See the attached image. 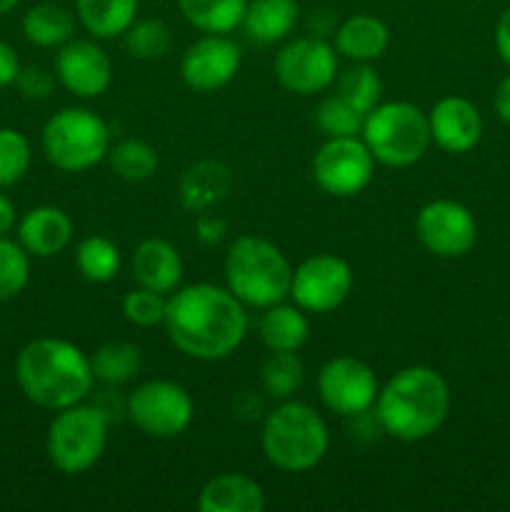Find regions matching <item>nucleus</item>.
<instances>
[{"label": "nucleus", "instance_id": "1", "mask_svg": "<svg viewBox=\"0 0 510 512\" xmlns=\"http://www.w3.org/2000/svg\"><path fill=\"white\" fill-rule=\"evenodd\" d=\"M248 310L215 283L180 285L168 295L163 328L175 350L200 363L230 358L248 335Z\"/></svg>", "mask_w": 510, "mask_h": 512}, {"label": "nucleus", "instance_id": "2", "mask_svg": "<svg viewBox=\"0 0 510 512\" xmlns=\"http://www.w3.org/2000/svg\"><path fill=\"white\" fill-rule=\"evenodd\" d=\"M15 383L35 408L58 413L90 398L95 375L80 345L43 335L23 345L15 358Z\"/></svg>", "mask_w": 510, "mask_h": 512}, {"label": "nucleus", "instance_id": "3", "mask_svg": "<svg viewBox=\"0 0 510 512\" xmlns=\"http://www.w3.org/2000/svg\"><path fill=\"white\" fill-rule=\"evenodd\" d=\"M448 380L428 365H408L380 385L375 420L400 443H420L443 428L450 413Z\"/></svg>", "mask_w": 510, "mask_h": 512}, {"label": "nucleus", "instance_id": "4", "mask_svg": "<svg viewBox=\"0 0 510 512\" xmlns=\"http://www.w3.org/2000/svg\"><path fill=\"white\" fill-rule=\"evenodd\" d=\"M265 460L280 473H308L318 468L330 448V433L323 415L300 400H280L268 410L260 428Z\"/></svg>", "mask_w": 510, "mask_h": 512}, {"label": "nucleus", "instance_id": "5", "mask_svg": "<svg viewBox=\"0 0 510 512\" xmlns=\"http://www.w3.org/2000/svg\"><path fill=\"white\" fill-rule=\"evenodd\" d=\"M293 265L283 250L260 235H240L225 255V288L245 308L265 310L290 295Z\"/></svg>", "mask_w": 510, "mask_h": 512}, {"label": "nucleus", "instance_id": "6", "mask_svg": "<svg viewBox=\"0 0 510 512\" xmlns=\"http://www.w3.org/2000/svg\"><path fill=\"white\" fill-rule=\"evenodd\" d=\"M360 138L375 163L385 168H410L420 163L433 145L428 113L408 100L378 103L363 120Z\"/></svg>", "mask_w": 510, "mask_h": 512}, {"label": "nucleus", "instance_id": "7", "mask_svg": "<svg viewBox=\"0 0 510 512\" xmlns=\"http://www.w3.org/2000/svg\"><path fill=\"white\" fill-rule=\"evenodd\" d=\"M110 418L95 403L63 408L50 420L45 455L63 475H83L100 463L108 448Z\"/></svg>", "mask_w": 510, "mask_h": 512}, {"label": "nucleus", "instance_id": "8", "mask_svg": "<svg viewBox=\"0 0 510 512\" xmlns=\"http://www.w3.org/2000/svg\"><path fill=\"white\" fill-rule=\"evenodd\" d=\"M110 128L88 108H63L50 115L40 133V148L48 163L63 173H85L110 153Z\"/></svg>", "mask_w": 510, "mask_h": 512}, {"label": "nucleus", "instance_id": "9", "mask_svg": "<svg viewBox=\"0 0 510 512\" xmlns=\"http://www.w3.org/2000/svg\"><path fill=\"white\" fill-rule=\"evenodd\" d=\"M125 415L148 438L173 440L193 423L195 403L180 383L148 380L125 398Z\"/></svg>", "mask_w": 510, "mask_h": 512}, {"label": "nucleus", "instance_id": "10", "mask_svg": "<svg viewBox=\"0 0 510 512\" xmlns=\"http://www.w3.org/2000/svg\"><path fill=\"white\" fill-rule=\"evenodd\" d=\"M353 283L348 260L335 253H315L293 268L288 298L308 315H328L348 300Z\"/></svg>", "mask_w": 510, "mask_h": 512}, {"label": "nucleus", "instance_id": "11", "mask_svg": "<svg viewBox=\"0 0 510 512\" xmlns=\"http://www.w3.org/2000/svg\"><path fill=\"white\" fill-rule=\"evenodd\" d=\"M275 80L295 95H315L328 90L340 75V55L323 38L288 40L275 53Z\"/></svg>", "mask_w": 510, "mask_h": 512}, {"label": "nucleus", "instance_id": "12", "mask_svg": "<svg viewBox=\"0 0 510 512\" xmlns=\"http://www.w3.org/2000/svg\"><path fill=\"white\" fill-rule=\"evenodd\" d=\"M375 175V158L363 138H328L313 158V180L333 198H355Z\"/></svg>", "mask_w": 510, "mask_h": 512}, {"label": "nucleus", "instance_id": "13", "mask_svg": "<svg viewBox=\"0 0 510 512\" xmlns=\"http://www.w3.org/2000/svg\"><path fill=\"white\" fill-rule=\"evenodd\" d=\"M380 383L375 370L353 355L330 358L318 373V398L330 413L340 418H360L370 413L378 400Z\"/></svg>", "mask_w": 510, "mask_h": 512}, {"label": "nucleus", "instance_id": "14", "mask_svg": "<svg viewBox=\"0 0 510 512\" xmlns=\"http://www.w3.org/2000/svg\"><path fill=\"white\" fill-rule=\"evenodd\" d=\"M415 235L435 258H465L478 240L475 215L463 203L438 198L425 203L415 215Z\"/></svg>", "mask_w": 510, "mask_h": 512}, {"label": "nucleus", "instance_id": "15", "mask_svg": "<svg viewBox=\"0 0 510 512\" xmlns=\"http://www.w3.org/2000/svg\"><path fill=\"white\" fill-rule=\"evenodd\" d=\"M243 53L228 35L205 33L180 58V78L195 93H215L238 75Z\"/></svg>", "mask_w": 510, "mask_h": 512}, {"label": "nucleus", "instance_id": "16", "mask_svg": "<svg viewBox=\"0 0 510 512\" xmlns=\"http://www.w3.org/2000/svg\"><path fill=\"white\" fill-rule=\"evenodd\" d=\"M55 80L75 98H100L113 83V60L95 40L70 38L55 53Z\"/></svg>", "mask_w": 510, "mask_h": 512}, {"label": "nucleus", "instance_id": "17", "mask_svg": "<svg viewBox=\"0 0 510 512\" xmlns=\"http://www.w3.org/2000/svg\"><path fill=\"white\" fill-rule=\"evenodd\" d=\"M430 140L448 155L470 153L483 138V115L460 95H445L428 113Z\"/></svg>", "mask_w": 510, "mask_h": 512}, {"label": "nucleus", "instance_id": "18", "mask_svg": "<svg viewBox=\"0 0 510 512\" xmlns=\"http://www.w3.org/2000/svg\"><path fill=\"white\" fill-rule=\"evenodd\" d=\"M130 273H133L135 285H143V288L155 290V293L170 295L183 285V255H180V250L170 240L145 238L133 250Z\"/></svg>", "mask_w": 510, "mask_h": 512}, {"label": "nucleus", "instance_id": "19", "mask_svg": "<svg viewBox=\"0 0 510 512\" xmlns=\"http://www.w3.org/2000/svg\"><path fill=\"white\" fill-rule=\"evenodd\" d=\"M18 243L30 258H55L73 240V220L58 205H35L15 225Z\"/></svg>", "mask_w": 510, "mask_h": 512}, {"label": "nucleus", "instance_id": "20", "mask_svg": "<svg viewBox=\"0 0 510 512\" xmlns=\"http://www.w3.org/2000/svg\"><path fill=\"white\" fill-rule=\"evenodd\" d=\"M263 485L243 473H223L210 478L198 495L200 512H263Z\"/></svg>", "mask_w": 510, "mask_h": 512}, {"label": "nucleus", "instance_id": "21", "mask_svg": "<svg viewBox=\"0 0 510 512\" xmlns=\"http://www.w3.org/2000/svg\"><path fill=\"white\" fill-rule=\"evenodd\" d=\"M335 50L350 63H373L388 50L390 30L380 18L368 13H355L335 30Z\"/></svg>", "mask_w": 510, "mask_h": 512}, {"label": "nucleus", "instance_id": "22", "mask_svg": "<svg viewBox=\"0 0 510 512\" xmlns=\"http://www.w3.org/2000/svg\"><path fill=\"white\" fill-rule=\"evenodd\" d=\"M298 18V0H248L240 28L253 43L273 45L293 33Z\"/></svg>", "mask_w": 510, "mask_h": 512}, {"label": "nucleus", "instance_id": "23", "mask_svg": "<svg viewBox=\"0 0 510 512\" xmlns=\"http://www.w3.org/2000/svg\"><path fill=\"white\" fill-rule=\"evenodd\" d=\"M258 335L268 353H298L310 338L308 313L285 300L270 305L260 315Z\"/></svg>", "mask_w": 510, "mask_h": 512}, {"label": "nucleus", "instance_id": "24", "mask_svg": "<svg viewBox=\"0 0 510 512\" xmlns=\"http://www.w3.org/2000/svg\"><path fill=\"white\" fill-rule=\"evenodd\" d=\"M230 190V170L215 160H200L185 170L180 180V203L190 213H208Z\"/></svg>", "mask_w": 510, "mask_h": 512}, {"label": "nucleus", "instance_id": "25", "mask_svg": "<svg viewBox=\"0 0 510 512\" xmlns=\"http://www.w3.org/2000/svg\"><path fill=\"white\" fill-rule=\"evenodd\" d=\"M140 0H75V18L95 40H113L138 20Z\"/></svg>", "mask_w": 510, "mask_h": 512}, {"label": "nucleus", "instance_id": "26", "mask_svg": "<svg viewBox=\"0 0 510 512\" xmlns=\"http://www.w3.org/2000/svg\"><path fill=\"white\" fill-rule=\"evenodd\" d=\"M95 383L120 388L133 383L143 370V350L130 340H110L90 355Z\"/></svg>", "mask_w": 510, "mask_h": 512}, {"label": "nucleus", "instance_id": "27", "mask_svg": "<svg viewBox=\"0 0 510 512\" xmlns=\"http://www.w3.org/2000/svg\"><path fill=\"white\" fill-rule=\"evenodd\" d=\"M23 35L38 48H60L75 33V20L63 5L38 3L30 5L23 15Z\"/></svg>", "mask_w": 510, "mask_h": 512}, {"label": "nucleus", "instance_id": "28", "mask_svg": "<svg viewBox=\"0 0 510 512\" xmlns=\"http://www.w3.org/2000/svg\"><path fill=\"white\" fill-rule=\"evenodd\" d=\"M248 0H178L183 18L200 33L228 35L240 28Z\"/></svg>", "mask_w": 510, "mask_h": 512}, {"label": "nucleus", "instance_id": "29", "mask_svg": "<svg viewBox=\"0 0 510 512\" xmlns=\"http://www.w3.org/2000/svg\"><path fill=\"white\" fill-rule=\"evenodd\" d=\"M75 265L88 283L105 285L118 278L123 258H120V248L110 238L88 235L75 248Z\"/></svg>", "mask_w": 510, "mask_h": 512}, {"label": "nucleus", "instance_id": "30", "mask_svg": "<svg viewBox=\"0 0 510 512\" xmlns=\"http://www.w3.org/2000/svg\"><path fill=\"white\" fill-rule=\"evenodd\" d=\"M108 160L113 173L128 183H145L158 173V153L140 138H125L110 145Z\"/></svg>", "mask_w": 510, "mask_h": 512}, {"label": "nucleus", "instance_id": "31", "mask_svg": "<svg viewBox=\"0 0 510 512\" xmlns=\"http://www.w3.org/2000/svg\"><path fill=\"white\" fill-rule=\"evenodd\" d=\"M305 378V365L298 353H268L260 365L263 393L280 400H290L300 390Z\"/></svg>", "mask_w": 510, "mask_h": 512}, {"label": "nucleus", "instance_id": "32", "mask_svg": "<svg viewBox=\"0 0 510 512\" xmlns=\"http://www.w3.org/2000/svg\"><path fill=\"white\" fill-rule=\"evenodd\" d=\"M335 83H338L335 93L353 105L360 115H368L383 98V80L370 63H353L338 75Z\"/></svg>", "mask_w": 510, "mask_h": 512}, {"label": "nucleus", "instance_id": "33", "mask_svg": "<svg viewBox=\"0 0 510 512\" xmlns=\"http://www.w3.org/2000/svg\"><path fill=\"white\" fill-rule=\"evenodd\" d=\"M30 283V253L8 235H0V303L18 298Z\"/></svg>", "mask_w": 510, "mask_h": 512}, {"label": "nucleus", "instance_id": "34", "mask_svg": "<svg viewBox=\"0 0 510 512\" xmlns=\"http://www.w3.org/2000/svg\"><path fill=\"white\" fill-rule=\"evenodd\" d=\"M125 50L138 60H158L168 53L173 35L170 28L160 18L135 20L123 33Z\"/></svg>", "mask_w": 510, "mask_h": 512}, {"label": "nucleus", "instance_id": "35", "mask_svg": "<svg viewBox=\"0 0 510 512\" xmlns=\"http://www.w3.org/2000/svg\"><path fill=\"white\" fill-rule=\"evenodd\" d=\"M363 120L365 115H360L353 105L345 103L338 93L320 100L318 110H315V125H318L325 138H353V135H360Z\"/></svg>", "mask_w": 510, "mask_h": 512}, {"label": "nucleus", "instance_id": "36", "mask_svg": "<svg viewBox=\"0 0 510 512\" xmlns=\"http://www.w3.org/2000/svg\"><path fill=\"white\" fill-rule=\"evenodd\" d=\"M33 163L28 138L15 128H0V190L13 188L25 178Z\"/></svg>", "mask_w": 510, "mask_h": 512}, {"label": "nucleus", "instance_id": "37", "mask_svg": "<svg viewBox=\"0 0 510 512\" xmlns=\"http://www.w3.org/2000/svg\"><path fill=\"white\" fill-rule=\"evenodd\" d=\"M120 310H123V318L135 328H155V325H163L165 320L168 295L135 285L130 293H125Z\"/></svg>", "mask_w": 510, "mask_h": 512}, {"label": "nucleus", "instance_id": "38", "mask_svg": "<svg viewBox=\"0 0 510 512\" xmlns=\"http://www.w3.org/2000/svg\"><path fill=\"white\" fill-rule=\"evenodd\" d=\"M15 85H18L20 95H25V98L43 100L53 93L55 78L48 73V70L40 68V65H28V68L20 70Z\"/></svg>", "mask_w": 510, "mask_h": 512}, {"label": "nucleus", "instance_id": "39", "mask_svg": "<svg viewBox=\"0 0 510 512\" xmlns=\"http://www.w3.org/2000/svg\"><path fill=\"white\" fill-rule=\"evenodd\" d=\"M20 70H23V65H20L15 48L10 43H5V40H0V88L15 85Z\"/></svg>", "mask_w": 510, "mask_h": 512}, {"label": "nucleus", "instance_id": "40", "mask_svg": "<svg viewBox=\"0 0 510 512\" xmlns=\"http://www.w3.org/2000/svg\"><path fill=\"white\" fill-rule=\"evenodd\" d=\"M195 235H198L200 243L215 245L225 238V223L215 215L200 213L198 220H195Z\"/></svg>", "mask_w": 510, "mask_h": 512}, {"label": "nucleus", "instance_id": "41", "mask_svg": "<svg viewBox=\"0 0 510 512\" xmlns=\"http://www.w3.org/2000/svg\"><path fill=\"white\" fill-rule=\"evenodd\" d=\"M495 50L503 58V63L510 65V8L503 10L495 25Z\"/></svg>", "mask_w": 510, "mask_h": 512}, {"label": "nucleus", "instance_id": "42", "mask_svg": "<svg viewBox=\"0 0 510 512\" xmlns=\"http://www.w3.org/2000/svg\"><path fill=\"white\" fill-rule=\"evenodd\" d=\"M493 105H495V113H498V118L503 120V123L510 125V75L508 78L500 80L498 88H495Z\"/></svg>", "mask_w": 510, "mask_h": 512}, {"label": "nucleus", "instance_id": "43", "mask_svg": "<svg viewBox=\"0 0 510 512\" xmlns=\"http://www.w3.org/2000/svg\"><path fill=\"white\" fill-rule=\"evenodd\" d=\"M18 225V210L8 195L0 190V235H8Z\"/></svg>", "mask_w": 510, "mask_h": 512}, {"label": "nucleus", "instance_id": "44", "mask_svg": "<svg viewBox=\"0 0 510 512\" xmlns=\"http://www.w3.org/2000/svg\"><path fill=\"white\" fill-rule=\"evenodd\" d=\"M23 0H0V15H8L10 10H15Z\"/></svg>", "mask_w": 510, "mask_h": 512}]
</instances>
